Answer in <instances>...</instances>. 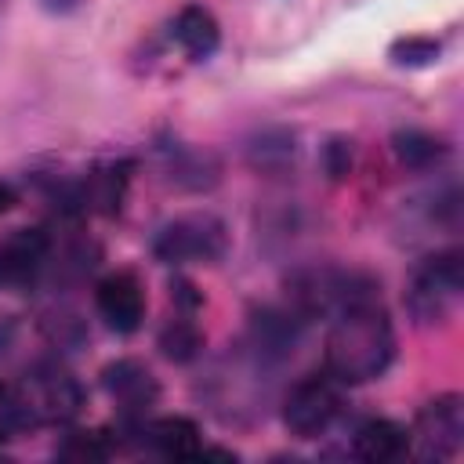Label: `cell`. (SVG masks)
Returning <instances> with one entry per match:
<instances>
[{
    "label": "cell",
    "mask_w": 464,
    "mask_h": 464,
    "mask_svg": "<svg viewBox=\"0 0 464 464\" xmlns=\"http://www.w3.org/2000/svg\"><path fill=\"white\" fill-rule=\"evenodd\" d=\"M326 344H323V370L334 373L344 388L381 377L395 359V330L381 294H370L337 315L326 319Z\"/></svg>",
    "instance_id": "obj_1"
},
{
    "label": "cell",
    "mask_w": 464,
    "mask_h": 464,
    "mask_svg": "<svg viewBox=\"0 0 464 464\" xmlns=\"http://www.w3.org/2000/svg\"><path fill=\"white\" fill-rule=\"evenodd\" d=\"M29 428H62L83 410V384L58 359L33 362L14 384Z\"/></svg>",
    "instance_id": "obj_2"
},
{
    "label": "cell",
    "mask_w": 464,
    "mask_h": 464,
    "mask_svg": "<svg viewBox=\"0 0 464 464\" xmlns=\"http://www.w3.org/2000/svg\"><path fill=\"white\" fill-rule=\"evenodd\" d=\"M460 290H464L460 250H439L413 268L406 286V308L417 326H439L460 304Z\"/></svg>",
    "instance_id": "obj_3"
},
{
    "label": "cell",
    "mask_w": 464,
    "mask_h": 464,
    "mask_svg": "<svg viewBox=\"0 0 464 464\" xmlns=\"http://www.w3.org/2000/svg\"><path fill=\"white\" fill-rule=\"evenodd\" d=\"M377 294V283L362 272H352V268H308V272H297L290 279V290H286V301L312 323V319H330L337 315L341 308L362 301Z\"/></svg>",
    "instance_id": "obj_4"
},
{
    "label": "cell",
    "mask_w": 464,
    "mask_h": 464,
    "mask_svg": "<svg viewBox=\"0 0 464 464\" xmlns=\"http://www.w3.org/2000/svg\"><path fill=\"white\" fill-rule=\"evenodd\" d=\"M341 410H344V384L334 373L319 370L290 384L283 399V424L297 439H319L334 428Z\"/></svg>",
    "instance_id": "obj_5"
},
{
    "label": "cell",
    "mask_w": 464,
    "mask_h": 464,
    "mask_svg": "<svg viewBox=\"0 0 464 464\" xmlns=\"http://www.w3.org/2000/svg\"><path fill=\"white\" fill-rule=\"evenodd\" d=\"M225 246L228 232L214 214H181L167 221L152 239V254L163 265H210L225 254Z\"/></svg>",
    "instance_id": "obj_6"
},
{
    "label": "cell",
    "mask_w": 464,
    "mask_h": 464,
    "mask_svg": "<svg viewBox=\"0 0 464 464\" xmlns=\"http://www.w3.org/2000/svg\"><path fill=\"white\" fill-rule=\"evenodd\" d=\"M410 453L420 460H453L464 446V402L460 395H439L424 402L413 417V428L406 431Z\"/></svg>",
    "instance_id": "obj_7"
},
{
    "label": "cell",
    "mask_w": 464,
    "mask_h": 464,
    "mask_svg": "<svg viewBox=\"0 0 464 464\" xmlns=\"http://www.w3.org/2000/svg\"><path fill=\"white\" fill-rule=\"evenodd\" d=\"M54 239L44 228H18L0 243V286H33L51 272Z\"/></svg>",
    "instance_id": "obj_8"
},
{
    "label": "cell",
    "mask_w": 464,
    "mask_h": 464,
    "mask_svg": "<svg viewBox=\"0 0 464 464\" xmlns=\"http://www.w3.org/2000/svg\"><path fill=\"white\" fill-rule=\"evenodd\" d=\"M102 384L105 392L116 399V406L123 410V420L127 424H138L149 417V410L156 406L160 399V384L152 377L149 366H141L138 359H116L102 370Z\"/></svg>",
    "instance_id": "obj_9"
},
{
    "label": "cell",
    "mask_w": 464,
    "mask_h": 464,
    "mask_svg": "<svg viewBox=\"0 0 464 464\" xmlns=\"http://www.w3.org/2000/svg\"><path fill=\"white\" fill-rule=\"evenodd\" d=\"M94 308L116 334H134L145 323V290L134 272H109L94 286Z\"/></svg>",
    "instance_id": "obj_10"
},
{
    "label": "cell",
    "mask_w": 464,
    "mask_h": 464,
    "mask_svg": "<svg viewBox=\"0 0 464 464\" xmlns=\"http://www.w3.org/2000/svg\"><path fill=\"white\" fill-rule=\"evenodd\" d=\"M127 435H138L141 446H149L170 460H196L203 450L199 428L188 417H156V420L145 417L138 424H127Z\"/></svg>",
    "instance_id": "obj_11"
},
{
    "label": "cell",
    "mask_w": 464,
    "mask_h": 464,
    "mask_svg": "<svg viewBox=\"0 0 464 464\" xmlns=\"http://www.w3.org/2000/svg\"><path fill=\"white\" fill-rule=\"evenodd\" d=\"M352 453L359 460H370V464H388V460H399L410 453V439H406V428L388 420V417H366L362 424H355L352 431Z\"/></svg>",
    "instance_id": "obj_12"
},
{
    "label": "cell",
    "mask_w": 464,
    "mask_h": 464,
    "mask_svg": "<svg viewBox=\"0 0 464 464\" xmlns=\"http://www.w3.org/2000/svg\"><path fill=\"white\" fill-rule=\"evenodd\" d=\"M170 36H174V44L185 51V58L207 62V58L218 51V44H221V25H218V18H214L203 4H185V7L174 14Z\"/></svg>",
    "instance_id": "obj_13"
},
{
    "label": "cell",
    "mask_w": 464,
    "mask_h": 464,
    "mask_svg": "<svg viewBox=\"0 0 464 464\" xmlns=\"http://www.w3.org/2000/svg\"><path fill=\"white\" fill-rule=\"evenodd\" d=\"M163 170H167V178L178 185V188H192V192H199V188H210L214 181H218V160L207 152V149H192V145H174V149H167V156H163Z\"/></svg>",
    "instance_id": "obj_14"
},
{
    "label": "cell",
    "mask_w": 464,
    "mask_h": 464,
    "mask_svg": "<svg viewBox=\"0 0 464 464\" xmlns=\"http://www.w3.org/2000/svg\"><path fill=\"white\" fill-rule=\"evenodd\" d=\"M392 149H395V160L402 167H410V170H431L450 156V145L442 138H435L431 130H420V127L395 130L392 134Z\"/></svg>",
    "instance_id": "obj_15"
},
{
    "label": "cell",
    "mask_w": 464,
    "mask_h": 464,
    "mask_svg": "<svg viewBox=\"0 0 464 464\" xmlns=\"http://www.w3.org/2000/svg\"><path fill=\"white\" fill-rule=\"evenodd\" d=\"M160 348L174 362H192L203 352V330L188 315H174V319H167V326L160 334Z\"/></svg>",
    "instance_id": "obj_16"
},
{
    "label": "cell",
    "mask_w": 464,
    "mask_h": 464,
    "mask_svg": "<svg viewBox=\"0 0 464 464\" xmlns=\"http://www.w3.org/2000/svg\"><path fill=\"white\" fill-rule=\"evenodd\" d=\"M54 453L62 460H105L116 453V442L105 431H69Z\"/></svg>",
    "instance_id": "obj_17"
},
{
    "label": "cell",
    "mask_w": 464,
    "mask_h": 464,
    "mask_svg": "<svg viewBox=\"0 0 464 464\" xmlns=\"http://www.w3.org/2000/svg\"><path fill=\"white\" fill-rule=\"evenodd\" d=\"M294 160V138L283 130H268L250 145V163L257 170H283Z\"/></svg>",
    "instance_id": "obj_18"
},
{
    "label": "cell",
    "mask_w": 464,
    "mask_h": 464,
    "mask_svg": "<svg viewBox=\"0 0 464 464\" xmlns=\"http://www.w3.org/2000/svg\"><path fill=\"white\" fill-rule=\"evenodd\" d=\"M388 54H392L395 65H410V69H417V65H431V62H439L442 44H439L435 36H402V40L392 44Z\"/></svg>",
    "instance_id": "obj_19"
},
{
    "label": "cell",
    "mask_w": 464,
    "mask_h": 464,
    "mask_svg": "<svg viewBox=\"0 0 464 464\" xmlns=\"http://www.w3.org/2000/svg\"><path fill=\"white\" fill-rule=\"evenodd\" d=\"M25 413H22V402H18V392L14 384L0 381V442L14 439L18 431H25Z\"/></svg>",
    "instance_id": "obj_20"
},
{
    "label": "cell",
    "mask_w": 464,
    "mask_h": 464,
    "mask_svg": "<svg viewBox=\"0 0 464 464\" xmlns=\"http://www.w3.org/2000/svg\"><path fill=\"white\" fill-rule=\"evenodd\" d=\"M323 163H326V174H330V178H344V174L352 170V141L334 138V141L323 149Z\"/></svg>",
    "instance_id": "obj_21"
},
{
    "label": "cell",
    "mask_w": 464,
    "mask_h": 464,
    "mask_svg": "<svg viewBox=\"0 0 464 464\" xmlns=\"http://www.w3.org/2000/svg\"><path fill=\"white\" fill-rule=\"evenodd\" d=\"M14 207V188L7 181H0V214H7Z\"/></svg>",
    "instance_id": "obj_22"
},
{
    "label": "cell",
    "mask_w": 464,
    "mask_h": 464,
    "mask_svg": "<svg viewBox=\"0 0 464 464\" xmlns=\"http://www.w3.org/2000/svg\"><path fill=\"white\" fill-rule=\"evenodd\" d=\"M44 4H47L51 11H69V7L76 4V0H44Z\"/></svg>",
    "instance_id": "obj_23"
}]
</instances>
